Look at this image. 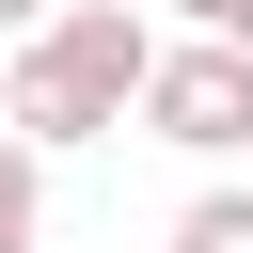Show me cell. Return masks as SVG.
Segmentation results:
<instances>
[{
	"label": "cell",
	"mask_w": 253,
	"mask_h": 253,
	"mask_svg": "<svg viewBox=\"0 0 253 253\" xmlns=\"http://www.w3.org/2000/svg\"><path fill=\"white\" fill-rule=\"evenodd\" d=\"M221 47H253V0H237V32H221Z\"/></svg>",
	"instance_id": "52a82bcc"
},
{
	"label": "cell",
	"mask_w": 253,
	"mask_h": 253,
	"mask_svg": "<svg viewBox=\"0 0 253 253\" xmlns=\"http://www.w3.org/2000/svg\"><path fill=\"white\" fill-rule=\"evenodd\" d=\"M158 253H253V174H221V190H190Z\"/></svg>",
	"instance_id": "3957f363"
},
{
	"label": "cell",
	"mask_w": 253,
	"mask_h": 253,
	"mask_svg": "<svg viewBox=\"0 0 253 253\" xmlns=\"http://www.w3.org/2000/svg\"><path fill=\"white\" fill-rule=\"evenodd\" d=\"M0 253H47V158L0 126Z\"/></svg>",
	"instance_id": "277c9868"
},
{
	"label": "cell",
	"mask_w": 253,
	"mask_h": 253,
	"mask_svg": "<svg viewBox=\"0 0 253 253\" xmlns=\"http://www.w3.org/2000/svg\"><path fill=\"white\" fill-rule=\"evenodd\" d=\"M142 142H174V158H253V47H221V32H174L158 47V79H142Z\"/></svg>",
	"instance_id": "7a4b0ae2"
},
{
	"label": "cell",
	"mask_w": 253,
	"mask_h": 253,
	"mask_svg": "<svg viewBox=\"0 0 253 253\" xmlns=\"http://www.w3.org/2000/svg\"><path fill=\"white\" fill-rule=\"evenodd\" d=\"M158 16L142 0H63L32 47H0V126L32 142V158H63V142H111V126H142V79H158Z\"/></svg>",
	"instance_id": "6da1fadb"
},
{
	"label": "cell",
	"mask_w": 253,
	"mask_h": 253,
	"mask_svg": "<svg viewBox=\"0 0 253 253\" xmlns=\"http://www.w3.org/2000/svg\"><path fill=\"white\" fill-rule=\"evenodd\" d=\"M174 32H237V0H174Z\"/></svg>",
	"instance_id": "8992f818"
},
{
	"label": "cell",
	"mask_w": 253,
	"mask_h": 253,
	"mask_svg": "<svg viewBox=\"0 0 253 253\" xmlns=\"http://www.w3.org/2000/svg\"><path fill=\"white\" fill-rule=\"evenodd\" d=\"M47 16H63V0H0V47H32V32H47Z\"/></svg>",
	"instance_id": "5b68a950"
}]
</instances>
